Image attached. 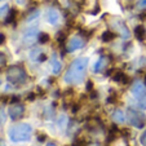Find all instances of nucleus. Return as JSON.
<instances>
[{"mask_svg": "<svg viewBox=\"0 0 146 146\" xmlns=\"http://www.w3.org/2000/svg\"><path fill=\"white\" fill-rule=\"evenodd\" d=\"M87 65H88V58L87 57L76 58L70 65L69 70L65 75V82L69 83V84H80L84 79Z\"/></svg>", "mask_w": 146, "mask_h": 146, "instance_id": "1", "label": "nucleus"}, {"mask_svg": "<svg viewBox=\"0 0 146 146\" xmlns=\"http://www.w3.org/2000/svg\"><path fill=\"white\" fill-rule=\"evenodd\" d=\"M31 133H33V128L27 123L16 124L8 131V136L13 142H26L31 138Z\"/></svg>", "mask_w": 146, "mask_h": 146, "instance_id": "2", "label": "nucleus"}, {"mask_svg": "<svg viewBox=\"0 0 146 146\" xmlns=\"http://www.w3.org/2000/svg\"><path fill=\"white\" fill-rule=\"evenodd\" d=\"M7 78H8L9 83L12 84H23L26 82V75L25 70L19 66H12L9 67L8 72H7Z\"/></svg>", "mask_w": 146, "mask_h": 146, "instance_id": "3", "label": "nucleus"}, {"mask_svg": "<svg viewBox=\"0 0 146 146\" xmlns=\"http://www.w3.org/2000/svg\"><path fill=\"white\" fill-rule=\"evenodd\" d=\"M127 119L135 128L142 129L146 124V116L143 115L141 111L133 110V109H128L127 111Z\"/></svg>", "mask_w": 146, "mask_h": 146, "instance_id": "4", "label": "nucleus"}, {"mask_svg": "<svg viewBox=\"0 0 146 146\" xmlns=\"http://www.w3.org/2000/svg\"><path fill=\"white\" fill-rule=\"evenodd\" d=\"M8 114L12 120H18V119H21L23 116V114H25V106L21 105V104H13V105L9 108Z\"/></svg>", "mask_w": 146, "mask_h": 146, "instance_id": "5", "label": "nucleus"}, {"mask_svg": "<svg viewBox=\"0 0 146 146\" xmlns=\"http://www.w3.org/2000/svg\"><path fill=\"white\" fill-rule=\"evenodd\" d=\"M47 21L50 25H57L58 21H60V13H58L56 9H48L47 12Z\"/></svg>", "mask_w": 146, "mask_h": 146, "instance_id": "6", "label": "nucleus"}, {"mask_svg": "<svg viewBox=\"0 0 146 146\" xmlns=\"http://www.w3.org/2000/svg\"><path fill=\"white\" fill-rule=\"evenodd\" d=\"M82 47H83V40L80 38H78V36H75V38H72L71 40H70L69 45H67V50L72 52V50H76Z\"/></svg>", "mask_w": 146, "mask_h": 146, "instance_id": "7", "label": "nucleus"}, {"mask_svg": "<svg viewBox=\"0 0 146 146\" xmlns=\"http://www.w3.org/2000/svg\"><path fill=\"white\" fill-rule=\"evenodd\" d=\"M145 92V86L142 82H136L132 87V94L135 97H140L142 96V93Z\"/></svg>", "mask_w": 146, "mask_h": 146, "instance_id": "8", "label": "nucleus"}, {"mask_svg": "<svg viewBox=\"0 0 146 146\" xmlns=\"http://www.w3.org/2000/svg\"><path fill=\"white\" fill-rule=\"evenodd\" d=\"M57 123H58V125H60V128L65 129V128L67 127V124H69V118H67L66 114H61L57 119Z\"/></svg>", "mask_w": 146, "mask_h": 146, "instance_id": "9", "label": "nucleus"}, {"mask_svg": "<svg viewBox=\"0 0 146 146\" xmlns=\"http://www.w3.org/2000/svg\"><path fill=\"white\" fill-rule=\"evenodd\" d=\"M111 116H113V120L116 121V123H123L124 121V113L121 110H119V109H116Z\"/></svg>", "mask_w": 146, "mask_h": 146, "instance_id": "10", "label": "nucleus"}, {"mask_svg": "<svg viewBox=\"0 0 146 146\" xmlns=\"http://www.w3.org/2000/svg\"><path fill=\"white\" fill-rule=\"evenodd\" d=\"M52 70L54 74H58L61 70V64H60V61L57 60V56L56 54H53V57H52Z\"/></svg>", "mask_w": 146, "mask_h": 146, "instance_id": "11", "label": "nucleus"}, {"mask_svg": "<svg viewBox=\"0 0 146 146\" xmlns=\"http://www.w3.org/2000/svg\"><path fill=\"white\" fill-rule=\"evenodd\" d=\"M116 137H118V128H116V127H111V129H110V132H109L106 141H108V142H111V141L115 140Z\"/></svg>", "mask_w": 146, "mask_h": 146, "instance_id": "12", "label": "nucleus"}, {"mask_svg": "<svg viewBox=\"0 0 146 146\" xmlns=\"http://www.w3.org/2000/svg\"><path fill=\"white\" fill-rule=\"evenodd\" d=\"M105 65H106V60L104 57H101L98 61H97V64L94 65V71H96V72L101 71V70L105 67Z\"/></svg>", "mask_w": 146, "mask_h": 146, "instance_id": "13", "label": "nucleus"}, {"mask_svg": "<svg viewBox=\"0 0 146 146\" xmlns=\"http://www.w3.org/2000/svg\"><path fill=\"white\" fill-rule=\"evenodd\" d=\"M135 35L137 36V39L142 40V39L145 38V27H142V26H137V27L135 29Z\"/></svg>", "mask_w": 146, "mask_h": 146, "instance_id": "14", "label": "nucleus"}, {"mask_svg": "<svg viewBox=\"0 0 146 146\" xmlns=\"http://www.w3.org/2000/svg\"><path fill=\"white\" fill-rule=\"evenodd\" d=\"M113 39H115V34L113 31H105V33L102 34V40L104 41H110Z\"/></svg>", "mask_w": 146, "mask_h": 146, "instance_id": "15", "label": "nucleus"}, {"mask_svg": "<svg viewBox=\"0 0 146 146\" xmlns=\"http://www.w3.org/2000/svg\"><path fill=\"white\" fill-rule=\"evenodd\" d=\"M48 40H49V35L48 34H40V36H39V41L40 43H47Z\"/></svg>", "mask_w": 146, "mask_h": 146, "instance_id": "16", "label": "nucleus"}, {"mask_svg": "<svg viewBox=\"0 0 146 146\" xmlns=\"http://www.w3.org/2000/svg\"><path fill=\"white\" fill-rule=\"evenodd\" d=\"M5 62H7L5 56H4L3 53H0V70H1L4 66H5Z\"/></svg>", "mask_w": 146, "mask_h": 146, "instance_id": "17", "label": "nucleus"}, {"mask_svg": "<svg viewBox=\"0 0 146 146\" xmlns=\"http://www.w3.org/2000/svg\"><path fill=\"white\" fill-rule=\"evenodd\" d=\"M5 120H7L5 113H4L3 109H0V124H4V123H5Z\"/></svg>", "mask_w": 146, "mask_h": 146, "instance_id": "18", "label": "nucleus"}, {"mask_svg": "<svg viewBox=\"0 0 146 146\" xmlns=\"http://www.w3.org/2000/svg\"><path fill=\"white\" fill-rule=\"evenodd\" d=\"M140 108L141 109H146V93L143 94V96L141 97V100H140Z\"/></svg>", "mask_w": 146, "mask_h": 146, "instance_id": "19", "label": "nucleus"}, {"mask_svg": "<svg viewBox=\"0 0 146 146\" xmlns=\"http://www.w3.org/2000/svg\"><path fill=\"white\" fill-rule=\"evenodd\" d=\"M7 12H8V5H3V7H0V18L5 16Z\"/></svg>", "mask_w": 146, "mask_h": 146, "instance_id": "20", "label": "nucleus"}, {"mask_svg": "<svg viewBox=\"0 0 146 146\" xmlns=\"http://www.w3.org/2000/svg\"><path fill=\"white\" fill-rule=\"evenodd\" d=\"M140 142H141V145H142V146H146V131L142 133V135H141Z\"/></svg>", "mask_w": 146, "mask_h": 146, "instance_id": "21", "label": "nucleus"}, {"mask_svg": "<svg viewBox=\"0 0 146 146\" xmlns=\"http://www.w3.org/2000/svg\"><path fill=\"white\" fill-rule=\"evenodd\" d=\"M92 88H93V83H92V82H88V84H87V91H89V92L93 91Z\"/></svg>", "mask_w": 146, "mask_h": 146, "instance_id": "22", "label": "nucleus"}, {"mask_svg": "<svg viewBox=\"0 0 146 146\" xmlns=\"http://www.w3.org/2000/svg\"><path fill=\"white\" fill-rule=\"evenodd\" d=\"M138 7H140V8H146V0H141Z\"/></svg>", "mask_w": 146, "mask_h": 146, "instance_id": "23", "label": "nucleus"}, {"mask_svg": "<svg viewBox=\"0 0 146 146\" xmlns=\"http://www.w3.org/2000/svg\"><path fill=\"white\" fill-rule=\"evenodd\" d=\"M4 41H5V36H4L3 34H0V44H3Z\"/></svg>", "mask_w": 146, "mask_h": 146, "instance_id": "24", "label": "nucleus"}, {"mask_svg": "<svg viewBox=\"0 0 146 146\" xmlns=\"http://www.w3.org/2000/svg\"><path fill=\"white\" fill-rule=\"evenodd\" d=\"M38 140H39V141H44V140H45V136H44V135H43V136H41V135H39Z\"/></svg>", "mask_w": 146, "mask_h": 146, "instance_id": "25", "label": "nucleus"}, {"mask_svg": "<svg viewBox=\"0 0 146 146\" xmlns=\"http://www.w3.org/2000/svg\"><path fill=\"white\" fill-rule=\"evenodd\" d=\"M0 146H7V145H5V143H4V142H3V141H0Z\"/></svg>", "mask_w": 146, "mask_h": 146, "instance_id": "26", "label": "nucleus"}, {"mask_svg": "<svg viewBox=\"0 0 146 146\" xmlns=\"http://www.w3.org/2000/svg\"><path fill=\"white\" fill-rule=\"evenodd\" d=\"M47 146H56V145H54V143H52V142H50V143H48Z\"/></svg>", "mask_w": 146, "mask_h": 146, "instance_id": "27", "label": "nucleus"}, {"mask_svg": "<svg viewBox=\"0 0 146 146\" xmlns=\"http://www.w3.org/2000/svg\"><path fill=\"white\" fill-rule=\"evenodd\" d=\"M145 83H146V76H145Z\"/></svg>", "mask_w": 146, "mask_h": 146, "instance_id": "28", "label": "nucleus"}]
</instances>
